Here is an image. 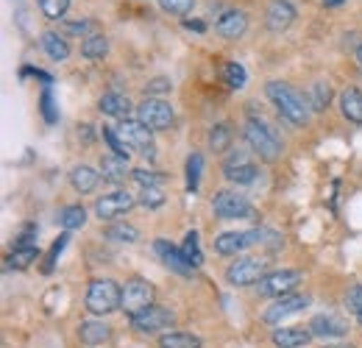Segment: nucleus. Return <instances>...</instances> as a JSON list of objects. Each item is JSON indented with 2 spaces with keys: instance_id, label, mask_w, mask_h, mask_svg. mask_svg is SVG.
I'll return each instance as SVG.
<instances>
[{
  "instance_id": "nucleus-1",
  "label": "nucleus",
  "mask_w": 362,
  "mask_h": 348,
  "mask_svg": "<svg viewBox=\"0 0 362 348\" xmlns=\"http://www.w3.org/2000/svg\"><path fill=\"white\" fill-rule=\"evenodd\" d=\"M265 92H268V98L273 100L276 112H279L284 120H290L293 126H304V123L310 120V106L304 103V95H298L290 84L271 81V84L265 87Z\"/></svg>"
},
{
  "instance_id": "nucleus-2",
  "label": "nucleus",
  "mask_w": 362,
  "mask_h": 348,
  "mask_svg": "<svg viewBox=\"0 0 362 348\" xmlns=\"http://www.w3.org/2000/svg\"><path fill=\"white\" fill-rule=\"evenodd\" d=\"M123 306V287L112 279H95L87 290V309L92 315H109Z\"/></svg>"
},
{
  "instance_id": "nucleus-3",
  "label": "nucleus",
  "mask_w": 362,
  "mask_h": 348,
  "mask_svg": "<svg viewBox=\"0 0 362 348\" xmlns=\"http://www.w3.org/2000/svg\"><path fill=\"white\" fill-rule=\"evenodd\" d=\"M243 134H245V142L251 145V151H254L259 159L276 162V159L281 156V139H279L276 131L268 129L265 123H259V120H248Z\"/></svg>"
},
{
  "instance_id": "nucleus-4",
  "label": "nucleus",
  "mask_w": 362,
  "mask_h": 348,
  "mask_svg": "<svg viewBox=\"0 0 362 348\" xmlns=\"http://www.w3.org/2000/svg\"><path fill=\"white\" fill-rule=\"evenodd\" d=\"M136 120L142 126H148L151 131H165L173 126L176 115H173V106L168 100H159V98H145L139 106H136Z\"/></svg>"
},
{
  "instance_id": "nucleus-5",
  "label": "nucleus",
  "mask_w": 362,
  "mask_h": 348,
  "mask_svg": "<svg viewBox=\"0 0 362 348\" xmlns=\"http://www.w3.org/2000/svg\"><path fill=\"white\" fill-rule=\"evenodd\" d=\"M298 284H301L298 270H273L257 284V293L268 298H284V296H293Z\"/></svg>"
},
{
  "instance_id": "nucleus-6",
  "label": "nucleus",
  "mask_w": 362,
  "mask_h": 348,
  "mask_svg": "<svg viewBox=\"0 0 362 348\" xmlns=\"http://www.w3.org/2000/svg\"><path fill=\"white\" fill-rule=\"evenodd\" d=\"M117 134H120V139H123L132 151L142 153L145 159H153V156H156V145H153V137H151L153 131L148 129V126H142L139 120H123Z\"/></svg>"
},
{
  "instance_id": "nucleus-7",
  "label": "nucleus",
  "mask_w": 362,
  "mask_h": 348,
  "mask_svg": "<svg viewBox=\"0 0 362 348\" xmlns=\"http://www.w3.org/2000/svg\"><path fill=\"white\" fill-rule=\"evenodd\" d=\"M212 209H215L218 218H223V220L254 218V207H251V201H248L245 195H240V192H231V190H223V192L215 195Z\"/></svg>"
},
{
  "instance_id": "nucleus-8",
  "label": "nucleus",
  "mask_w": 362,
  "mask_h": 348,
  "mask_svg": "<svg viewBox=\"0 0 362 348\" xmlns=\"http://www.w3.org/2000/svg\"><path fill=\"white\" fill-rule=\"evenodd\" d=\"M153 296H156V290H153L151 282H145V279H129L123 284V306L120 309H126L129 318H132V315H136V312H142V309H148V306L153 304Z\"/></svg>"
},
{
  "instance_id": "nucleus-9",
  "label": "nucleus",
  "mask_w": 362,
  "mask_h": 348,
  "mask_svg": "<svg viewBox=\"0 0 362 348\" xmlns=\"http://www.w3.org/2000/svg\"><path fill=\"white\" fill-rule=\"evenodd\" d=\"M129 320H132V329H136V332H142V335H153V332L170 329L176 318H173V312H170V309L151 304L148 309H142V312H136V315H132Z\"/></svg>"
},
{
  "instance_id": "nucleus-10",
  "label": "nucleus",
  "mask_w": 362,
  "mask_h": 348,
  "mask_svg": "<svg viewBox=\"0 0 362 348\" xmlns=\"http://www.w3.org/2000/svg\"><path fill=\"white\" fill-rule=\"evenodd\" d=\"M265 262L259 260H237L228 265L226 282L234 287H248V284H259L265 279Z\"/></svg>"
},
{
  "instance_id": "nucleus-11",
  "label": "nucleus",
  "mask_w": 362,
  "mask_h": 348,
  "mask_svg": "<svg viewBox=\"0 0 362 348\" xmlns=\"http://www.w3.org/2000/svg\"><path fill=\"white\" fill-rule=\"evenodd\" d=\"M134 204H136V198L132 192L117 190V192H109V195H103V198L95 201V215L100 220H115V218H120V215H126Z\"/></svg>"
},
{
  "instance_id": "nucleus-12",
  "label": "nucleus",
  "mask_w": 362,
  "mask_h": 348,
  "mask_svg": "<svg viewBox=\"0 0 362 348\" xmlns=\"http://www.w3.org/2000/svg\"><path fill=\"white\" fill-rule=\"evenodd\" d=\"M262 237H265V231H226V234L215 237V251L221 257H231V254H240V251L251 248Z\"/></svg>"
},
{
  "instance_id": "nucleus-13",
  "label": "nucleus",
  "mask_w": 362,
  "mask_h": 348,
  "mask_svg": "<svg viewBox=\"0 0 362 348\" xmlns=\"http://www.w3.org/2000/svg\"><path fill=\"white\" fill-rule=\"evenodd\" d=\"M223 175L231 184H251V181H257V165L248 162L245 153H231L223 162Z\"/></svg>"
},
{
  "instance_id": "nucleus-14",
  "label": "nucleus",
  "mask_w": 362,
  "mask_h": 348,
  "mask_svg": "<svg viewBox=\"0 0 362 348\" xmlns=\"http://www.w3.org/2000/svg\"><path fill=\"white\" fill-rule=\"evenodd\" d=\"M296 20V6L290 0H271L268 3V11H265V23L273 34H281L293 25Z\"/></svg>"
},
{
  "instance_id": "nucleus-15",
  "label": "nucleus",
  "mask_w": 362,
  "mask_h": 348,
  "mask_svg": "<svg viewBox=\"0 0 362 348\" xmlns=\"http://www.w3.org/2000/svg\"><path fill=\"white\" fill-rule=\"evenodd\" d=\"M307 306V296H284V298H279L273 306L265 309V315H262V320L265 323H271V326H279L284 318H290V315H296V312H301Z\"/></svg>"
},
{
  "instance_id": "nucleus-16",
  "label": "nucleus",
  "mask_w": 362,
  "mask_h": 348,
  "mask_svg": "<svg viewBox=\"0 0 362 348\" xmlns=\"http://www.w3.org/2000/svg\"><path fill=\"white\" fill-rule=\"evenodd\" d=\"M307 329L313 332V337L337 340V337H343V335L349 332V323H346L343 318H337V315H315Z\"/></svg>"
},
{
  "instance_id": "nucleus-17",
  "label": "nucleus",
  "mask_w": 362,
  "mask_h": 348,
  "mask_svg": "<svg viewBox=\"0 0 362 348\" xmlns=\"http://www.w3.org/2000/svg\"><path fill=\"white\" fill-rule=\"evenodd\" d=\"M153 251L159 254V260L165 262L170 270H176V273H181V276H189L195 267L187 262V257H184V251L181 248H176V245H170L168 240H156L153 243Z\"/></svg>"
},
{
  "instance_id": "nucleus-18",
  "label": "nucleus",
  "mask_w": 362,
  "mask_h": 348,
  "mask_svg": "<svg viewBox=\"0 0 362 348\" xmlns=\"http://www.w3.org/2000/svg\"><path fill=\"white\" fill-rule=\"evenodd\" d=\"M215 31L223 37V40H240L245 31H248V17L245 11H226L218 23H215Z\"/></svg>"
},
{
  "instance_id": "nucleus-19",
  "label": "nucleus",
  "mask_w": 362,
  "mask_h": 348,
  "mask_svg": "<svg viewBox=\"0 0 362 348\" xmlns=\"http://www.w3.org/2000/svg\"><path fill=\"white\" fill-rule=\"evenodd\" d=\"M313 340V332L304 326H281L273 332V343L279 348H304Z\"/></svg>"
},
{
  "instance_id": "nucleus-20",
  "label": "nucleus",
  "mask_w": 362,
  "mask_h": 348,
  "mask_svg": "<svg viewBox=\"0 0 362 348\" xmlns=\"http://www.w3.org/2000/svg\"><path fill=\"white\" fill-rule=\"evenodd\" d=\"M100 175H103V181H109V184H123V181L132 175L129 159H123V156H117V153L103 156V159H100Z\"/></svg>"
},
{
  "instance_id": "nucleus-21",
  "label": "nucleus",
  "mask_w": 362,
  "mask_h": 348,
  "mask_svg": "<svg viewBox=\"0 0 362 348\" xmlns=\"http://www.w3.org/2000/svg\"><path fill=\"white\" fill-rule=\"evenodd\" d=\"M98 109H100L103 115H109V117L129 120V115H132V100H129L123 92H106V95L100 98Z\"/></svg>"
},
{
  "instance_id": "nucleus-22",
  "label": "nucleus",
  "mask_w": 362,
  "mask_h": 348,
  "mask_svg": "<svg viewBox=\"0 0 362 348\" xmlns=\"http://www.w3.org/2000/svg\"><path fill=\"white\" fill-rule=\"evenodd\" d=\"M109 337H112V326L103 320H84L78 326V340L84 346H103Z\"/></svg>"
},
{
  "instance_id": "nucleus-23",
  "label": "nucleus",
  "mask_w": 362,
  "mask_h": 348,
  "mask_svg": "<svg viewBox=\"0 0 362 348\" xmlns=\"http://www.w3.org/2000/svg\"><path fill=\"white\" fill-rule=\"evenodd\" d=\"M340 112L349 123H362V92L349 87L340 95Z\"/></svg>"
},
{
  "instance_id": "nucleus-24",
  "label": "nucleus",
  "mask_w": 362,
  "mask_h": 348,
  "mask_svg": "<svg viewBox=\"0 0 362 348\" xmlns=\"http://www.w3.org/2000/svg\"><path fill=\"white\" fill-rule=\"evenodd\" d=\"M98 181H100V173H95L90 165H78V168H73V173H70V184H73L76 192H81V195L92 192V190L98 187Z\"/></svg>"
},
{
  "instance_id": "nucleus-25",
  "label": "nucleus",
  "mask_w": 362,
  "mask_h": 348,
  "mask_svg": "<svg viewBox=\"0 0 362 348\" xmlns=\"http://www.w3.org/2000/svg\"><path fill=\"white\" fill-rule=\"evenodd\" d=\"M42 47H45V53L53 62H64L70 56V45H67V40L62 34H56V31H45L42 34Z\"/></svg>"
},
{
  "instance_id": "nucleus-26",
  "label": "nucleus",
  "mask_w": 362,
  "mask_h": 348,
  "mask_svg": "<svg viewBox=\"0 0 362 348\" xmlns=\"http://www.w3.org/2000/svg\"><path fill=\"white\" fill-rule=\"evenodd\" d=\"M84 223H87V209H84L81 204L64 207V209L59 212V226H62L64 231H76V228H81Z\"/></svg>"
},
{
  "instance_id": "nucleus-27",
  "label": "nucleus",
  "mask_w": 362,
  "mask_h": 348,
  "mask_svg": "<svg viewBox=\"0 0 362 348\" xmlns=\"http://www.w3.org/2000/svg\"><path fill=\"white\" fill-rule=\"evenodd\" d=\"M106 53H109V40L103 34H92L81 42V56L90 62H100Z\"/></svg>"
},
{
  "instance_id": "nucleus-28",
  "label": "nucleus",
  "mask_w": 362,
  "mask_h": 348,
  "mask_svg": "<svg viewBox=\"0 0 362 348\" xmlns=\"http://www.w3.org/2000/svg\"><path fill=\"white\" fill-rule=\"evenodd\" d=\"M159 348H201V337L189 332H168L159 337Z\"/></svg>"
},
{
  "instance_id": "nucleus-29",
  "label": "nucleus",
  "mask_w": 362,
  "mask_h": 348,
  "mask_svg": "<svg viewBox=\"0 0 362 348\" xmlns=\"http://www.w3.org/2000/svg\"><path fill=\"white\" fill-rule=\"evenodd\" d=\"M103 237L112 240V243H136L139 240V231H136L132 223H112V226H106Z\"/></svg>"
},
{
  "instance_id": "nucleus-30",
  "label": "nucleus",
  "mask_w": 362,
  "mask_h": 348,
  "mask_svg": "<svg viewBox=\"0 0 362 348\" xmlns=\"http://www.w3.org/2000/svg\"><path fill=\"white\" fill-rule=\"evenodd\" d=\"M40 260V248L37 245H25V248H14L11 254H8V267H14V270H25V267H31V262Z\"/></svg>"
},
{
  "instance_id": "nucleus-31",
  "label": "nucleus",
  "mask_w": 362,
  "mask_h": 348,
  "mask_svg": "<svg viewBox=\"0 0 362 348\" xmlns=\"http://www.w3.org/2000/svg\"><path fill=\"white\" fill-rule=\"evenodd\" d=\"M329 103H332V84L329 81H315L310 89V109L323 112Z\"/></svg>"
},
{
  "instance_id": "nucleus-32",
  "label": "nucleus",
  "mask_w": 362,
  "mask_h": 348,
  "mask_svg": "<svg viewBox=\"0 0 362 348\" xmlns=\"http://www.w3.org/2000/svg\"><path fill=\"white\" fill-rule=\"evenodd\" d=\"M223 81H226L231 89H243L245 81H248V73H245V67H243L240 62H226V64H223Z\"/></svg>"
},
{
  "instance_id": "nucleus-33",
  "label": "nucleus",
  "mask_w": 362,
  "mask_h": 348,
  "mask_svg": "<svg viewBox=\"0 0 362 348\" xmlns=\"http://www.w3.org/2000/svg\"><path fill=\"white\" fill-rule=\"evenodd\" d=\"M228 142H231V129H228V123L212 126V131H209V148L221 153V151H228Z\"/></svg>"
},
{
  "instance_id": "nucleus-34",
  "label": "nucleus",
  "mask_w": 362,
  "mask_h": 348,
  "mask_svg": "<svg viewBox=\"0 0 362 348\" xmlns=\"http://www.w3.org/2000/svg\"><path fill=\"white\" fill-rule=\"evenodd\" d=\"M181 251H184V257H187V262H189L192 267H198V265L204 262V257H201V248H198V234H195V231H189V234L184 237Z\"/></svg>"
},
{
  "instance_id": "nucleus-35",
  "label": "nucleus",
  "mask_w": 362,
  "mask_h": 348,
  "mask_svg": "<svg viewBox=\"0 0 362 348\" xmlns=\"http://www.w3.org/2000/svg\"><path fill=\"white\" fill-rule=\"evenodd\" d=\"M132 178H134L142 190H148V187H162V181H165V175L162 173H156V170H145V168L132 170Z\"/></svg>"
},
{
  "instance_id": "nucleus-36",
  "label": "nucleus",
  "mask_w": 362,
  "mask_h": 348,
  "mask_svg": "<svg viewBox=\"0 0 362 348\" xmlns=\"http://www.w3.org/2000/svg\"><path fill=\"white\" fill-rule=\"evenodd\" d=\"M201 168H204V156L201 153H192L187 159V187L195 192L198 190V178H201Z\"/></svg>"
},
{
  "instance_id": "nucleus-37",
  "label": "nucleus",
  "mask_w": 362,
  "mask_h": 348,
  "mask_svg": "<svg viewBox=\"0 0 362 348\" xmlns=\"http://www.w3.org/2000/svg\"><path fill=\"white\" fill-rule=\"evenodd\" d=\"M67 6H70V0H40V8L47 20H62Z\"/></svg>"
},
{
  "instance_id": "nucleus-38",
  "label": "nucleus",
  "mask_w": 362,
  "mask_h": 348,
  "mask_svg": "<svg viewBox=\"0 0 362 348\" xmlns=\"http://www.w3.org/2000/svg\"><path fill=\"white\" fill-rule=\"evenodd\" d=\"M103 139L109 142V148H112V151H115L117 156H123V159H129V156H132V148H129V145H126V142L120 139V134H117V131L103 129Z\"/></svg>"
},
{
  "instance_id": "nucleus-39",
  "label": "nucleus",
  "mask_w": 362,
  "mask_h": 348,
  "mask_svg": "<svg viewBox=\"0 0 362 348\" xmlns=\"http://www.w3.org/2000/svg\"><path fill=\"white\" fill-rule=\"evenodd\" d=\"M139 204L148 207V209H156V207L165 204V192H162L159 187H148V190L139 192Z\"/></svg>"
},
{
  "instance_id": "nucleus-40",
  "label": "nucleus",
  "mask_w": 362,
  "mask_h": 348,
  "mask_svg": "<svg viewBox=\"0 0 362 348\" xmlns=\"http://www.w3.org/2000/svg\"><path fill=\"white\" fill-rule=\"evenodd\" d=\"M159 6L165 8V11H170V14H189L192 11V6H195V0H159Z\"/></svg>"
},
{
  "instance_id": "nucleus-41",
  "label": "nucleus",
  "mask_w": 362,
  "mask_h": 348,
  "mask_svg": "<svg viewBox=\"0 0 362 348\" xmlns=\"http://www.w3.org/2000/svg\"><path fill=\"white\" fill-rule=\"evenodd\" d=\"M34 240H37V226H34V223H25V226L17 231V237H14V248L34 245Z\"/></svg>"
},
{
  "instance_id": "nucleus-42",
  "label": "nucleus",
  "mask_w": 362,
  "mask_h": 348,
  "mask_svg": "<svg viewBox=\"0 0 362 348\" xmlns=\"http://www.w3.org/2000/svg\"><path fill=\"white\" fill-rule=\"evenodd\" d=\"M346 309H349L351 315H357V318L362 315V284L351 287V290L346 293Z\"/></svg>"
},
{
  "instance_id": "nucleus-43",
  "label": "nucleus",
  "mask_w": 362,
  "mask_h": 348,
  "mask_svg": "<svg viewBox=\"0 0 362 348\" xmlns=\"http://www.w3.org/2000/svg\"><path fill=\"white\" fill-rule=\"evenodd\" d=\"M67 240H70V237H67V234H62V237H59V240L53 243V248L47 251V257H45V273H50V270H53V262H56V257H59V254L64 251Z\"/></svg>"
},
{
  "instance_id": "nucleus-44",
  "label": "nucleus",
  "mask_w": 362,
  "mask_h": 348,
  "mask_svg": "<svg viewBox=\"0 0 362 348\" xmlns=\"http://www.w3.org/2000/svg\"><path fill=\"white\" fill-rule=\"evenodd\" d=\"M165 92H170V81L168 79H151L148 84H145V95L151 98V95H165Z\"/></svg>"
},
{
  "instance_id": "nucleus-45",
  "label": "nucleus",
  "mask_w": 362,
  "mask_h": 348,
  "mask_svg": "<svg viewBox=\"0 0 362 348\" xmlns=\"http://www.w3.org/2000/svg\"><path fill=\"white\" fill-rule=\"evenodd\" d=\"M92 20H76V23H64V34H87V31H92Z\"/></svg>"
},
{
  "instance_id": "nucleus-46",
  "label": "nucleus",
  "mask_w": 362,
  "mask_h": 348,
  "mask_svg": "<svg viewBox=\"0 0 362 348\" xmlns=\"http://www.w3.org/2000/svg\"><path fill=\"white\" fill-rule=\"evenodd\" d=\"M42 115H45L47 123H56V112H53V95H50V89L42 92Z\"/></svg>"
},
{
  "instance_id": "nucleus-47",
  "label": "nucleus",
  "mask_w": 362,
  "mask_h": 348,
  "mask_svg": "<svg viewBox=\"0 0 362 348\" xmlns=\"http://www.w3.org/2000/svg\"><path fill=\"white\" fill-rule=\"evenodd\" d=\"M184 28H189V31H198V34H201V31H206V25H204L201 20H184Z\"/></svg>"
},
{
  "instance_id": "nucleus-48",
  "label": "nucleus",
  "mask_w": 362,
  "mask_h": 348,
  "mask_svg": "<svg viewBox=\"0 0 362 348\" xmlns=\"http://www.w3.org/2000/svg\"><path fill=\"white\" fill-rule=\"evenodd\" d=\"M323 348H357V346H351V343H326Z\"/></svg>"
},
{
  "instance_id": "nucleus-49",
  "label": "nucleus",
  "mask_w": 362,
  "mask_h": 348,
  "mask_svg": "<svg viewBox=\"0 0 362 348\" xmlns=\"http://www.w3.org/2000/svg\"><path fill=\"white\" fill-rule=\"evenodd\" d=\"M343 0H323V6H340Z\"/></svg>"
},
{
  "instance_id": "nucleus-50",
  "label": "nucleus",
  "mask_w": 362,
  "mask_h": 348,
  "mask_svg": "<svg viewBox=\"0 0 362 348\" xmlns=\"http://www.w3.org/2000/svg\"><path fill=\"white\" fill-rule=\"evenodd\" d=\"M357 62H360V67H362V45L357 47Z\"/></svg>"
},
{
  "instance_id": "nucleus-51",
  "label": "nucleus",
  "mask_w": 362,
  "mask_h": 348,
  "mask_svg": "<svg viewBox=\"0 0 362 348\" xmlns=\"http://www.w3.org/2000/svg\"><path fill=\"white\" fill-rule=\"evenodd\" d=\"M357 320H360V326H362V315H360V318H357Z\"/></svg>"
}]
</instances>
